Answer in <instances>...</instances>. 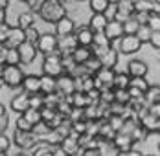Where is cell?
<instances>
[{
  "label": "cell",
  "instance_id": "cell-1",
  "mask_svg": "<svg viewBox=\"0 0 160 156\" xmlns=\"http://www.w3.org/2000/svg\"><path fill=\"white\" fill-rule=\"evenodd\" d=\"M39 15L44 22H52L55 24L59 18H63L66 15V6L63 2H50V0H44L39 7Z\"/></svg>",
  "mask_w": 160,
  "mask_h": 156
},
{
  "label": "cell",
  "instance_id": "cell-2",
  "mask_svg": "<svg viewBox=\"0 0 160 156\" xmlns=\"http://www.w3.org/2000/svg\"><path fill=\"white\" fill-rule=\"evenodd\" d=\"M42 72L46 76H52V77H59L61 74H64L63 64H61V53L55 50L48 55H44V61H42Z\"/></svg>",
  "mask_w": 160,
  "mask_h": 156
},
{
  "label": "cell",
  "instance_id": "cell-3",
  "mask_svg": "<svg viewBox=\"0 0 160 156\" xmlns=\"http://www.w3.org/2000/svg\"><path fill=\"white\" fill-rule=\"evenodd\" d=\"M22 77H24V72L18 68V64H8V66H4L0 79L4 81V85L8 88H17V86H20Z\"/></svg>",
  "mask_w": 160,
  "mask_h": 156
},
{
  "label": "cell",
  "instance_id": "cell-4",
  "mask_svg": "<svg viewBox=\"0 0 160 156\" xmlns=\"http://www.w3.org/2000/svg\"><path fill=\"white\" fill-rule=\"evenodd\" d=\"M13 141L18 149H24V151H30L33 145L37 143V136L33 134L32 130H20L17 129L15 134H13Z\"/></svg>",
  "mask_w": 160,
  "mask_h": 156
},
{
  "label": "cell",
  "instance_id": "cell-5",
  "mask_svg": "<svg viewBox=\"0 0 160 156\" xmlns=\"http://www.w3.org/2000/svg\"><path fill=\"white\" fill-rule=\"evenodd\" d=\"M142 48V42H140V39L136 37V35H122L120 37V42H118V50L122 51V53H125V55H131V53H134V51H138Z\"/></svg>",
  "mask_w": 160,
  "mask_h": 156
},
{
  "label": "cell",
  "instance_id": "cell-6",
  "mask_svg": "<svg viewBox=\"0 0 160 156\" xmlns=\"http://www.w3.org/2000/svg\"><path fill=\"white\" fill-rule=\"evenodd\" d=\"M35 46H37V51L48 55V53H52V51L57 50V35H52V33H42V35H39Z\"/></svg>",
  "mask_w": 160,
  "mask_h": 156
},
{
  "label": "cell",
  "instance_id": "cell-7",
  "mask_svg": "<svg viewBox=\"0 0 160 156\" xmlns=\"http://www.w3.org/2000/svg\"><path fill=\"white\" fill-rule=\"evenodd\" d=\"M17 50H18V55H20V62H24V64H32L35 61V57H37V53H39L37 46L33 42H30V41L20 42L17 46Z\"/></svg>",
  "mask_w": 160,
  "mask_h": 156
},
{
  "label": "cell",
  "instance_id": "cell-8",
  "mask_svg": "<svg viewBox=\"0 0 160 156\" xmlns=\"http://www.w3.org/2000/svg\"><path fill=\"white\" fill-rule=\"evenodd\" d=\"M74 77L68 76V74H61L59 77H55V92L59 94L61 97L64 95H70L74 92Z\"/></svg>",
  "mask_w": 160,
  "mask_h": 156
},
{
  "label": "cell",
  "instance_id": "cell-9",
  "mask_svg": "<svg viewBox=\"0 0 160 156\" xmlns=\"http://www.w3.org/2000/svg\"><path fill=\"white\" fill-rule=\"evenodd\" d=\"M112 143L116 145V149H118L120 154H127L129 151L132 149V145H134L131 134H125V132H116L114 138H112Z\"/></svg>",
  "mask_w": 160,
  "mask_h": 156
},
{
  "label": "cell",
  "instance_id": "cell-10",
  "mask_svg": "<svg viewBox=\"0 0 160 156\" xmlns=\"http://www.w3.org/2000/svg\"><path fill=\"white\" fill-rule=\"evenodd\" d=\"M76 46H79V44H78L74 33H68V35H64V37H59V39H57V51H59L61 55H68V53H72V51L76 50Z\"/></svg>",
  "mask_w": 160,
  "mask_h": 156
},
{
  "label": "cell",
  "instance_id": "cell-11",
  "mask_svg": "<svg viewBox=\"0 0 160 156\" xmlns=\"http://www.w3.org/2000/svg\"><path fill=\"white\" fill-rule=\"evenodd\" d=\"M59 145L63 147V151L66 154H81V147L78 145V134L74 130H70V134L64 136Z\"/></svg>",
  "mask_w": 160,
  "mask_h": 156
},
{
  "label": "cell",
  "instance_id": "cell-12",
  "mask_svg": "<svg viewBox=\"0 0 160 156\" xmlns=\"http://www.w3.org/2000/svg\"><path fill=\"white\" fill-rule=\"evenodd\" d=\"M24 41H26V33H24V30H20L18 26H15V28H9L4 46L6 48H17L20 42H24Z\"/></svg>",
  "mask_w": 160,
  "mask_h": 156
},
{
  "label": "cell",
  "instance_id": "cell-13",
  "mask_svg": "<svg viewBox=\"0 0 160 156\" xmlns=\"http://www.w3.org/2000/svg\"><path fill=\"white\" fill-rule=\"evenodd\" d=\"M20 86H22V90L28 94V95H32V94H35V92H41V76H35V74L24 76Z\"/></svg>",
  "mask_w": 160,
  "mask_h": 156
},
{
  "label": "cell",
  "instance_id": "cell-14",
  "mask_svg": "<svg viewBox=\"0 0 160 156\" xmlns=\"http://www.w3.org/2000/svg\"><path fill=\"white\" fill-rule=\"evenodd\" d=\"M103 33L109 37V41L120 39V37L123 35V26H122V22H120V20H116V18L107 20V24H105V28H103Z\"/></svg>",
  "mask_w": 160,
  "mask_h": 156
},
{
  "label": "cell",
  "instance_id": "cell-15",
  "mask_svg": "<svg viewBox=\"0 0 160 156\" xmlns=\"http://www.w3.org/2000/svg\"><path fill=\"white\" fill-rule=\"evenodd\" d=\"M98 59L101 62V66H105V68H114L116 66V62H118V51L114 50V48H107V50H103L99 55H98Z\"/></svg>",
  "mask_w": 160,
  "mask_h": 156
},
{
  "label": "cell",
  "instance_id": "cell-16",
  "mask_svg": "<svg viewBox=\"0 0 160 156\" xmlns=\"http://www.w3.org/2000/svg\"><path fill=\"white\" fill-rule=\"evenodd\" d=\"M74 30H76L74 20L68 18L66 15L55 22V35H59V37H64V35H68V33H74Z\"/></svg>",
  "mask_w": 160,
  "mask_h": 156
},
{
  "label": "cell",
  "instance_id": "cell-17",
  "mask_svg": "<svg viewBox=\"0 0 160 156\" xmlns=\"http://www.w3.org/2000/svg\"><path fill=\"white\" fill-rule=\"evenodd\" d=\"M92 39H94V31L88 26H83L76 31V41L79 46H92Z\"/></svg>",
  "mask_w": 160,
  "mask_h": 156
},
{
  "label": "cell",
  "instance_id": "cell-18",
  "mask_svg": "<svg viewBox=\"0 0 160 156\" xmlns=\"http://www.w3.org/2000/svg\"><path fill=\"white\" fill-rule=\"evenodd\" d=\"M129 76L131 77H145L147 76V64L144 61L132 59L129 62Z\"/></svg>",
  "mask_w": 160,
  "mask_h": 156
},
{
  "label": "cell",
  "instance_id": "cell-19",
  "mask_svg": "<svg viewBox=\"0 0 160 156\" xmlns=\"http://www.w3.org/2000/svg\"><path fill=\"white\" fill-rule=\"evenodd\" d=\"M158 0H136L134 2V11H144V13H151V11H155V13H160V7H158Z\"/></svg>",
  "mask_w": 160,
  "mask_h": 156
},
{
  "label": "cell",
  "instance_id": "cell-20",
  "mask_svg": "<svg viewBox=\"0 0 160 156\" xmlns=\"http://www.w3.org/2000/svg\"><path fill=\"white\" fill-rule=\"evenodd\" d=\"M30 107V95L26 92L18 94V95H15L13 99H11V110H15V112H24V110Z\"/></svg>",
  "mask_w": 160,
  "mask_h": 156
},
{
  "label": "cell",
  "instance_id": "cell-21",
  "mask_svg": "<svg viewBox=\"0 0 160 156\" xmlns=\"http://www.w3.org/2000/svg\"><path fill=\"white\" fill-rule=\"evenodd\" d=\"M70 55H72V59L78 62V64H83L87 59H90L94 53H92V48L90 46H76V50Z\"/></svg>",
  "mask_w": 160,
  "mask_h": 156
},
{
  "label": "cell",
  "instance_id": "cell-22",
  "mask_svg": "<svg viewBox=\"0 0 160 156\" xmlns=\"http://www.w3.org/2000/svg\"><path fill=\"white\" fill-rule=\"evenodd\" d=\"M144 101L147 105L151 103H158L160 101V86L155 85V86H147V90L144 92Z\"/></svg>",
  "mask_w": 160,
  "mask_h": 156
},
{
  "label": "cell",
  "instance_id": "cell-23",
  "mask_svg": "<svg viewBox=\"0 0 160 156\" xmlns=\"http://www.w3.org/2000/svg\"><path fill=\"white\" fill-rule=\"evenodd\" d=\"M105 24H107V18L103 17V13H94V15H92V18H90L88 28H90L92 31H103Z\"/></svg>",
  "mask_w": 160,
  "mask_h": 156
},
{
  "label": "cell",
  "instance_id": "cell-24",
  "mask_svg": "<svg viewBox=\"0 0 160 156\" xmlns=\"http://www.w3.org/2000/svg\"><path fill=\"white\" fill-rule=\"evenodd\" d=\"M41 92L42 94H52L55 92V77L52 76H41Z\"/></svg>",
  "mask_w": 160,
  "mask_h": 156
},
{
  "label": "cell",
  "instance_id": "cell-25",
  "mask_svg": "<svg viewBox=\"0 0 160 156\" xmlns=\"http://www.w3.org/2000/svg\"><path fill=\"white\" fill-rule=\"evenodd\" d=\"M33 20H35V17H33L32 11L20 13V15H18V18H17V26H18L20 30H26V28L33 26Z\"/></svg>",
  "mask_w": 160,
  "mask_h": 156
},
{
  "label": "cell",
  "instance_id": "cell-26",
  "mask_svg": "<svg viewBox=\"0 0 160 156\" xmlns=\"http://www.w3.org/2000/svg\"><path fill=\"white\" fill-rule=\"evenodd\" d=\"M129 79H131V76L125 74V72L114 74V79H112V88H127V86H129Z\"/></svg>",
  "mask_w": 160,
  "mask_h": 156
},
{
  "label": "cell",
  "instance_id": "cell-27",
  "mask_svg": "<svg viewBox=\"0 0 160 156\" xmlns=\"http://www.w3.org/2000/svg\"><path fill=\"white\" fill-rule=\"evenodd\" d=\"M4 62H6V64H18V62H20V55H18V50H17V48H6Z\"/></svg>",
  "mask_w": 160,
  "mask_h": 156
},
{
  "label": "cell",
  "instance_id": "cell-28",
  "mask_svg": "<svg viewBox=\"0 0 160 156\" xmlns=\"http://www.w3.org/2000/svg\"><path fill=\"white\" fill-rule=\"evenodd\" d=\"M20 114H22V116H24V118H26L32 125H35L37 121H41V110H39V109L28 107V109L24 110V112H20Z\"/></svg>",
  "mask_w": 160,
  "mask_h": 156
},
{
  "label": "cell",
  "instance_id": "cell-29",
  "mask_svg": "<svg viewBox=\"0 0 160 156\" xmlns=\"http://www.w3.org/2000/svg\"><path fill=\"white\" fill-rule=\"evenodd\" d=\"M122 26H123V33H125V35H134L140 24L136 22V18H134V17H129L127 20H123V22H122Z\"/></svg>",
  "mask_w": 160,
  "mask_h": 156
},
{
  "label": "cell",
  "instance_id": "cell-30",
  "mask_svg": "<svg viewBox=\"0 0 160 156\" xmlns=\"http://www.w3.org/2000/svg\"><path fill=\"white\" fill-rule=\"evenodd\" d=\"M83 66L87 68V72H88L90 76H94V74H96L98 70L101 68V62H99V59H98L96 55H92L90 59H87V61L83 62Z\"/></svg>",
  "mask_w": 160,
  "mask_h": 156
},
{
  "label": "cell",
  "instance_id": "cell-31",
  "mask_svg": "<svg viewBox=\"0 0 160 156\" xmlns=\"http://www.w3.org/2000/svg\"><path fill=\"white\" fill-rule=\"evenodd\" d=\"M30 107H33V109H42L44 107V94L42 92H35L30 95Z\"/></svg>",
  "mask_w": 160,
  "mask_h": 156
},
{
  "label": "cell",
  "instance_id": "cell-32",
  "mask_svg": "<svg viewBox=\"0 0 160 156\" xmlns=\"http://www.w3.org/2000/svg\"><path fill=\"white\" fill-rule=\"evenodd\" d=\"M145 24L149 26V30L160 31V13L151 11V13H149V17H147V22H145Z\"/></svg>",
  "mask_w": 160,
  "mask_h": 156
},
{
  "label": "cell",
  "instance_id": "cell-33",
  "mask_svg": "<svg viewBox=\"0 0 160 156\" xmlns=\"http://www.w3.org/2000/svg\"><path fill=\"white\" fill-rule=\"evenodd\" d=\"M134 35H136V37L140 39V42L144 44V42H149V35H151V30H149V26H147V24H140Z\"/></svg>",
  "mask_w": 160,
  "mask_h": 156
},
{
  "label": "cell",
  "instance_id": "cell-34",
  "mask_svg": "<svg viewBox=\"0 0 160 156\" xmlns=\"http://www.w3.org/2000/svg\"><path fill=\"white\" fill-rule=\"evenodd\" d=\"M129 99H131V95H129L127 88H114V101H118V103H123V105H127Z\"/></svg>",
  "mask_w": 160,
  "mask_h": 156
},
{
  "label": "cell",
  "instance_id": "cell-35",
  "mask_svg": "<svg viewBox=\"0 0 160 156\" xmlns=\"http://www.w3.org/2000/svg\"><path fill=\"white\" fill-rule=\"evenodd\" d=\"M129 86H134V88H138V90L145 92L147 86H149V83H147L144 77H131L129 79Z\"/></svg>",
  "mask_w": 160,
  "mask_h": 156
},
{
  "label": "cell",
  "instance_id": "cell-36",
  "mask_svg": "<svg viewBox=\"0 0 160 156\" xmlns=\"http://www.w3.org/2000/svg\"><path fill=\"white\" fill-rule=\"evenodd\" d=\"M107 123H109V125L112 127V130H116V132H118V130L122 129L123 118H122V116H118V114H111V116L107 118Z\"/></svg>",
  "mask_w": 160,
  "mask_h": 156
},
{
  "label": "cell",
  "instance_id": "cell-37",
  "mask_svg": "<svg viewBox=\"0 0 160 156\" xmlns=\"http://www.w3.org/2000/svg\"><path fill=\"white\" fill-rule=\"evenodd\" d=\"M107 6H109L107 0H90V9H92L94 13H103Z\"/></svg>",
  "mask_w": 160,
  "mask_h": 156
},
{
  "label": "cell",
  "instance_id": "cell-38",
  "mask_svg": "<svg viewBox=\"0 0 160 156\" xmlns=\"http://www.w3.org/2000/svg\"><path fill=\"white\" fill-rule=\"evenodd\" d=\"M24 33H26V41H30V42H37V39H39V31H37V28H33V26H30V28H26L24 30Z\"/></svg>",
  "mask_w": 160,
  "mask_h": 156
},
{
  "label": "cell",
  "instance_id": "cell-39",
  "mask_svg": "<svg viewBox=\"0 0 160 156\" xmlns=\"http://www.w3.org/2000/svg\"><path fill=\"white\" fill-rule=\"evenodd\" d=\"M116 11H118V9H116V4H114V2H109V6H107L105 11H103V17H105L107 20H112V18L116 17Z\"/></svg>",
  "mask_w": 160,
  "mask_h": 156
},
{
  "label": "cell",
  "instance_id": "cell-40",
  "mask_svg": "<svg viewBox=\"0 0 160 156\" xmlns=\"http://www.w3.org/2000/svg\"><path fill=\"white\" fill-rule=\"evenodd\" d=\"M32 127H33V125L30 123L22 114L18 116V119H17V129H20V130H32Z\"/></svg>",
  "mask_w": 160,
  "mask_h": 156
},
{
  "label": "cell",
  "instance_id": "cell-41",
  "mask_svg": "<svg viewBox=\"0 0 160 156\" xmlns=\"http://www.w3.org/2000/svg\"><path fill=\"white\" fill-rule=\"evenodd\" d=\"M149 44L155 48V50H158V48H160V31H153V30H151V35H149Z\"/></svg>",
  "mask_w": 160,
  "mask_h": 156
},
{
  "label": "cell",
  "instance_id": "cell-42",
  "mask_svg": "<svg viewBox=\"0 0 160 156\" xmlns=\"http://www.w3.org/2000/svg\"><path fill=\"white\" fill-rule=\"evenodd\" d=\"M8 31H9V26H8V22H6V20H4V22H0V44H4V42H6Z\"/></svg>",
  "mask_w": 160,
  "mask_h": 156
},
{
  "label": "cell",
  "instance_id": "cell-43",
  "mask_svg": "<svg viewBox=\"0 0 160 156\" xmlns=\"http://www.w3.org/2000/svg\"><path fill=\"white\" fill-rule=\"evenodd\" d=\"M127 92H129V95H131V99H140V97H144V92L138 90V88H134V86H127Z\"/></svg>",
  "mask_w": 160,
  "mask_h": 156
},
{
  "label": "cell",
  "instance_id": "cell-44",
  "mask_svg": "<svg viewBox=\"0 0 160 156\" xmlns=\"http://www.w3.org/2000/svg\"><path fill=\"white\" fill-rule=\"evenodd\" d=\"M0 149L4 153H8V149H9V138L6 136V132H0Z\"/></svg>",
  "mask_w": 160,
  "mask_h": 156
},
{
  "label": "cell",
  "instance_id": "cell-45",
  "mask_svg": "<svg viewBox=\"0 0 160 156\" xmlns=\"http://www.w3.org/2000/svg\"><path fill=\"white\" fill-rule=\"evenodd\" d=\"M8 125H9V116H8V112H6V114H0V132H6Z\"/></svg>",
  "mask_w": 160,
  "mask_h": 156
},
{
  "label": "cell",
  "instance_id": "cell-46",
  "mask_svg": "<svg viewBox=\"0 0 160 156\" xmlns=\"http://www.w3.org/2000/svg\"><path fill=\"white\" fill-rule=\"evenodd\" d=\"M8 4L9 0H0V9H8Z\"/></svg>",
  "mask_w": 160,
  "mask_h": 156
},
{
  "label": "cell",
  "instance_id": "cell-47",
  "mask_svg": "<svg viewBox=\"0 0 160 156\" xmlns=\"http://www.w3.org/2000/svg\"><path fill=\"white\" fill-rule=\"evenodd\" d=\"M6 11H8V9H0V22L6 20Z\"/></svg>",
  "mask_w": 160,
  "mask_h": 156
},
{
  "label": "cell",
  "instance_id": "cell-48",
  "mask_svg": "<svg viewBox=\"0 0 160 156\" xmlns=\"http://www.w3.org/2000/svg\"><path fill=\"white\" fill-rule=\"evenodd\" d=\"M4 66H6V64H4V62H0V77H2V72H4Z\"/></svg>",
  "mask_w": 160,
  "mask_h": 156
},
{
  "label": "cell",
  "instance_id": "cell-49",
  "mask_svg": "<svg viewBox=\"0 0 160 156\" xmlns=\"http://www.w3.org/2000/svg\"><path fill=\"white\" fill-rule=\"evenodd\" d=\"M0 114H6V109H4V105L0 103Z\"/></svg>",
  "mask_w": 160,
  "mask_h": 156
},
{
  "label": "cell",
  "instance_id": "cell-50",
  "mask_svg": "<svg viewBox=\"0 0 160 156\" xmlns=\"http://www.w3.org/2000/svg\"><path fill=\"white\" fill-rule=\"evenodd\" d=\"M4 154H6V153H4V151H2V149H0V156H4Z\"/></svg>",
  "mask_w": 160,
  "mask_h": 156
},
{
  "label": "cell",
  "instance_id": "cell-51",
  "mask_svg": "<svg viewBox=\"0 0 160 156\" xmlns=\"http://www.w3.org/2000/svg\"><path fill=\"white\" fill-rule=\"evenodd\" d=\"M107 2H114V4H116V2H118V0H107Z\"/></svg>",
  "mask_w": 160,
  "mask_h": 156
},
{
  "label": "cell",
  "instance_id": "cell-52",
  "mask_svg": "<svg viewBox=\"0 0 160 156\" xmlns=\"http://www.w3.org/2000/svg\"><path fill=\"white\" fill-rule=\"evenodd\" d=\"M50 2H61V0H50Z\"/></svg>",
  "mask_w": 160,
  "mask_h": 156
},
{
  "label": "cell",
  "instance_id": "cell-53",
  "mask_svg": "<svg viewBox=\"0 0 160 156\" xmlns=\"http://www.w3.org/2000/svg\"><path fill=\"white\" fill-rule=\"evenodd\" d=\"M20 2H30V0H20Z\"/></svg>",
  "mask_w": 160,
  "mask_h": 156
},
{
  "label": "cell",
  "instance_id": "cell-54",
  "mask_svg": "<svg viewBox=\"0 0 160 156\" xmlns=\"http://www.w3.org/2000/svg\"><path fill=\"white\" fill-rule=\"evenodd\" d=\"M131 2H136V0H131Z\"/></svg>",
  "mask_w": 160,
  "mask_h": 156
}]
</instances>
